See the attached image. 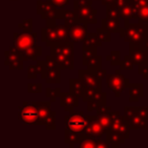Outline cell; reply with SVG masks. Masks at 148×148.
I'll use <instances>...</instances> for the list:
<instances>
[{
	"instance_id": "obj_21",
	"label": "cell",
	"mask_w": 148,
	"mask_h": 148,
	"mask_svg": "<svg viewBox=\"0 0 148 148\" xmlns=\"http://www.w3.org/2000/svg\"><path fill=\"white\" fill-rule=\"evenodd\" d=\"M85 87H86V84L85 82L82 80L81 78H70L69 79V91L74 95H76L77 97H82L83 95H84L85 91Z\"/></svg>"
},
{
	"instance_id": "obj_27",
	"label": "cell",
	"mask_w": 148,
	"mask_h": 148,
	"mask_svg": "<svg viewBox=\"0 0 148 148\" xmlns=\"http://www.w3.org/2000/svg\"><path fill=\"white\" fill-rule=\"evenodd\" d=\"M97 47H89V46L82 45V64L86 66L88 61L97 56Z\"/></svg>"
},
{
	"instance_id": "obj_23",
	"label": "cell",
	"mask_w": 148,
	"mask_h": 148,
	"mask_svg": "<svg viewBox=\"0 0 148 148\" xmlns=\"http://www.w3.org/2000/svg\"><path fill=\"white\" fill-rule=\"evenodd\" d=\"M101 27L108 31L109 33H119L120 32V17H114V18H109L106 17L101 21Z\"/></svg>"
},
{
	"instance_id": "obj_19",
	"label": "cell",
	"mask_w": 148,
	"mask_h": 148,
	"mask_svg": "<svg viewBox=\"0 0 148 148\" xmlns=\"http://www.w3.org/2000/svg\"><path fill=\"white\" fill-rule=\"evenodd\" d=\"M134 19L148 23V0H135V14Z\"/></svg>"
},
{
	"instance_id": "obj_6",
	"label": "cell",
	"mask_w": 148,
	"mask_h": 148,
	"mask_svg": "<svg viewBox=\"0 0 148 148\" xmlns=\"http://www.w3.org/2000/svg\"><path fill=\"white\" fill-rule=\"evenodd\" d=\"M39 113V125L46 126L47 130L56 128V113L51 110V101H36Z\"/></svg>"
},
{
	"instance_id": "obj_38",
	"label": "cell",
	"mask_w": 148,
	"mask_h": 148,
	"mask_svg": "<svg viewBox=\"0 0 148 148\" xmlns=\"http://www.w3.org/2000/svg\"><path fill=\"white\" fill-rule=\"evenodd\" d=\"M42 83H29L27 84V92L40 93L42 92Z\"/></svg>"
},
{
	"instance_id": "obj_24",
	"label": "cell",
	"mask_w": 148,
	"mask_h": 148,
	"mask_svg": "<svg viewBox=\"0 0 148 148\" xmlns=\"http://www.w3.org/2000/svg\"><path fill=\"white\" fill-rule=\"evenodd\" d=\"M103 92L101 90V89H97V88H95V87L86 85L84 95H83V97H82V101H84V103H88V101H95V99L101 97V95H103Z\"/></svg>"
},
{
	"instance_id": "obj_11",
	"label": "cell",
	"mask_w": 148,
	"mask_h": 148,
	"mask_svg": "<svg viewBox=\"0 0 148 148\" xmlns=\"http://www.w3.org/2000/svg\"><path fill=\"white\" fill-rule=\"evenodd\" d=\"M124 118L129 124V127L131 130L137 129H148V121L140 117L134 110V107H125L124 109Z\"/></svg>"
},
{
	"instance_id": "obj_39",
	"label": "cell",
	"mask_w": 148,
	"mask_h": 148,
	"mask_svg": "<svg viewBox=\"0 0 148 148\" xmlns=\"http://www.w3.org/2000/svg\"><path fill=\"white\" fill-rule=\"evenodd\" d=\"M134 110L140 117L148 121V107H134Z\"/></svg>"
},
{
	"instance_id": "obj_9",
	"label": "cell",
	"mask_w": 148,
	"mask_h": 148,
	"mask_svg": "<svg viewBox=\"0 0 148 148\" xmlns=\"http://www.w3.org/2000/svg\"><path fill=\"white\" fill-rule=\"evenodd\" d=\"M4 55V64L8 66L10 70H21L23 68V61H25L23 54L14 45L10 46Z\"/></svg>"
},
{
	"instance_id": "obj_15",
	"label": "cell",
	"mask_w": 148,
	"mask_h": 148,
	"mask_svg": "<svg viewBox=\"0 0 148 148\" xmlns=\"http://www.w3.org/2000/svg\"><path fill=\"white\" fill-rule=\"evenodd\" d=\"M56 19H47L46 27L42 29V42L46 43V45L49 47L51 44L56 43L59 41L57 29H56Z\"/></svg>"
},
{
	"instance_id": "obj_4",
	"label": "cell",
	"mask_w": 148,
	"mask_h": 148,
	"mask_svg": "<svg viewBox=\"0 0 148 148\" xmlns=\"http://www.w3.org/2000/svg\"><path fill=\"white\" fill-rule=\"evenodd\" d=\"M93 0H75L74 1V14L75 21L86 23H97V11L92 8Z\"/></svg>"
},
{
	"instance_id": "obj_10",
	"label": "cell",
	"mask_w": 148,
	"mask_h": 148,
	"mask_svg": "<svg viewBox=\"0 0 148 148\" xmlns=\"http://www.w3.org/2000/svg\"><path fill=\"white\" fill-rule=\"evenodd\" d=\"M37 33L13 34V45L21 52H25L37 45Z\"/></svg>"
},
{
	"instance_id": "obj_8",
	"label": "cell",
	"mask_w": 148,
	"mask_h": 148,
	"mask_svg": "<svg viewBox=\"0 0 148 148\" xmlns=\"http://www.w3.org/2000/svg\"><path fill=\"white\" fill-rule=\"evenodd\" d=\"M121 69L116 70L115 74H108L107 75V85L114 92L116 97H120L125 88L129 87V79L126 78L123 74H121Z\"/></svg>"
},
{
	"instance_id": "obj_40",
	"label": "cell",
	"mask_w": 148,
	"mask_h": 148,
	"mask_svg": "<svg viewBox=\"0 0 148 148\" xmlns=\"http://www.w3.org/2000/svg\"><path fill=\"white\" fill-rule=\"evenodd\" d=\"M138 73H139L140 75H143L144 79L148 78V64L138 66Z\"/></svg>"
},
{
	"instance_id": "obj_35",
	"label": "cell",
	"mask_w": 148,
	"mask_h": 148,
	"mask_svg": "<svg viewBox=\"0 0 148 148\" xmlns=\"http://www.w3.org/2000/svg\"><path fill=\"white\" fill-rule=\"evenodd\" d=\"M134 65H135V64L133 63V61H132V59L130 58V56L126 55L125 57H124V59L121 61V63H120V69L121 70H132Z\"/></svg>"
},
{
	"instance_id": "obj_3",
	"label": "cell",
	"mask_w": 148,
	"mask_h": 148,
	"mask_svg": "<svg viewBox=\"0 0 148 148\" xmlns=\"http://www.w3.org/2000/svg\"><path fill=\"white\" fill-rule=\"evenodd\" d=\"M87 125V116L82 111H69V115L64 117V133L76 134L84 137V131Z\"/></svg>"
},
{
	"instance_id": "obj_20",
	"label": "cell",
	"mask_w": 148,
	"mask_h": 148,
	"mask_svg": "<svg viewBox=\"0 0 148 148\" xmlns=\"http://www.w3.org/2000/svg\"><path fill=\"white\" fill-rule=\"evenodd\" d=\"M135 14V0H126L122 6L119 8V17L129 21L134 18Z\"/></svg>"
},
{
	"instance_id": "obj_17",
	"label": "cell",
	"mask_w": 148,
	"mask_h": 148,
	"mask_svg": "<svg viewBox=\"0 0 148 148\" xmlns=\"http://www.w3.org/2000/svg\"><path fill=\"white\" fill-rule=\"evenodd\" d=\"M78 77L82 79L86 85L95 87V88L101 89V80H103V79L97 76V74L91 72L90 70H88V69L78 70Z\"/></svg>"
},
{
	"instance_id": "obj_12",
	"label": "cell",
	"mask_w": 148,
	"mask_h": 148,
	"mask_svg": "<svg viewBox=\"0 0 148 148\" xmlns=\"http://www.w3.org/2000/svg\"><path fill=\"white\" fill-rule=\"evenodd\" d=\"M107 134V129L101 123L97 116H87V125L84 131V137L101 138Z\"/></svg>"
},
{
	"instance_id": "obj_13",
	"label": "cell",
	"mask_w": 148,
	"mask_h": 148,
	"mask_svg": "<svg viewBox=\"0 0 148 148\" xmlns=\"http://www.w3.org/2000/svg\"><path fill=\"white\" fill-rule=\"evenodd\" d=\"M129 56L135 65L148 64V49L144 45L129 44Z\"/></svg>"
},
{
	"instance_id": "obj_33",
	"label": "cell",
	"mask_w": 148,
	"mask_h": 148,
	"mask_svg": "<svg viewBox=\"0 0 148 148\" xmlns=\"http://www.w3.org/2000/svg\"><path fill=\"white\" fill-rule=\"evenodd\" d=\"M121 53L120 51H112L111 54L108 56H106V60L107 61H111V65L112 66H117V65H120L121 63Z\"/></svg>"
},
{
	"instance_id": "obj_14",
	"label": "cell",
	"mask_w": 148,
	"mask_h": 148,
	"mask_svg": "<svg viewBox=\"0 0 148 148\" xmlns=\"http://www.w3.org/2000/svg\"><path fill=\"white\" fill-rule=\"evenodd\" d=\"M58 7L52 2L51 0L48 1H37V13L41 15L43 19H57Z\"/></svg>"
},
{
	"instance_id": "obj_16",
	"label": "cell",
	"mask_w": 148,
	"mask_h": 148,
	"mask_svg": "<svg viewBox=\"0 0 148 148\" xmlns=\"http://www.w3.org/2000/svg\"><path fill=\"white\" fill-rule=\"evenodd\" d=\"M87 25L82 21H74L70 25V38L74 43H83L87 36Z\"/></svg>"
},
{
	"instance_id": "obj_45",
	"label": "cell",
	"mask_w": 148,
	"mask_h": 148,
	"mask_svg": "<svg viewBox=\"0 0 148 148\" xmlns=\"http://www.w3.org/2000/svg\"><path fill=\"white\" fill-rule=\"evenodd\" d=\"M93 1H95V0H93Z\"/></svg>"
},
{
	"instance_id": "obj_28",
	"label": "cell",
	"mask_w": 148,
	"mask_h": 148,
	"mask_svg": "<svg viewBox=\"0 0 148 148\" xmlns=\"http://www.w3.org/2000/svg\"><path fill=\"white\" fill-rule=\"evenodd\" d=\"M42 47L41 46L36 45L35 47L31 48V49L27 50V51L23 52V58H25V61L27 60H38L39 56H42Z\"/></svg>"
},
{
	"instance_id": "obj_29",
	"label": "cell",
	"mask_w": 148,
	"mask_h": 148,
	"mask_svg": "<svg viewBox=\"0 0 148 148\" xmlns=\"http://www.w3.org/2000/svg\"><path fill=\"white\" fill-rule=\"evenodd\" d=\"M57 19H64L66 23L71 25L75 21V14L74 11L71 10H64L63 8H59L57 12Z\"/></svg>"
},
{
	"instance_id": "obj_25",
	"label": "cell",
	"mask_w": 148,
	"mask_h": 148,
	"mask_svg": "<svg viewBox=\"0 0 148 148\" xmlns=\"http://www.w3.org/2000/svg\"><path fill=\"white\" fill-rule=\"evenodd\" d=\"M106 106H107V93L103 92L101 97L87 103V111L88 112L97 111L99 109L106 107Z\"/></svg>"
},
{
	"instance_id": "obj_43",
	"label": "cell",
	"mask_w": 148,
	"mask_h": 148,
	"mask_svg": "<svg viewBox=\"0 0 148 148\" xmlns=\"http://www.w3.org/2000/svg\"><path fill=\"white\" fill-rule=\"evenodd\" d=\"M144 46H145V47L148 49V38H147V40L145 41V43H144Z\"/></svg>"
},
{
	"instance_id": "obj_32",
	"label": "cell",
	"mask_w": 148,
	"mask_h": 148,
	"mask_svg": "<svg viewBox=\"0 0 148 148\" xmlns=\"http://www.w3.org/2000/svg\"><path fill=\"white\" fill-rule=\"evenodd\" d=\"M61 93L62 92H61V88H60V87H57V88H49V87H48V88L46 89V97L50 99L51 103L55 101L56 99H57V97H60Z\"/></svg>"
},
{
	"instance_id": "obj_36",
	"label": "cell",
	"mask_w": 148,
	"mask_h": 148,
	"mask_svg": "<svg viewBox=\"0 0 148 148\" xmlns=\"http://www.w3.org/2000/svg\"><path fill=\"white\" fill-rule=\"evenodd\" d=\"M97 35H99V39L103 42H106V43L111 42V33L106 31L103 27H99V29H97Z\"/></svg>"
},
{
	"instance_id": "obj_37",
	"label": "cell",
	"mask_w": 148,
	"mask_h": 148,
	"mask_svg": "<svg viewBox=\"0 0 148 148\" xmlns=\"http://www.w3.org/2000/svg\"><path fill=\"white\" fill-rule=\"evenodd\" d=\"M18 27L23 29V33H31V32H33V19H25L23 23H19Z\"/></svg>"
},
{
	"instance_id": "obj_34",
	"label": "cell",
	"mask_w": 148,
	"mask_h": 148,
	"mask_svg": "<svg viewBox=\"0 0 148 148\" xmlns=\"http://www.w3.org/2000/svg\"><path fill=\"white\" fill-rule=\"evenodd\" d=\"M41 73V67L37 63V65H29L27 68V79H37L38 75Z\"/></svg>"
},
{
	"instance_id": "obj_5",
	"label": "cell",
	"mask_w": 148,
	"mask_h": 148,
	"mask_svg": "<svg viewBox=\"0 0 148 148\" xmlns=\"http://www.w3.org/2000/svg\"><path fill=\"white\" fill-rule=\"evenodd\" d=\"M37 63L41 67V77L48 84H58L61 80L60 68L52 61L50 55L46 57V60H37Z\"/></svg>"
},
{
	"instance_id": "obj_22",
	"label": "cell",
	"mask_w": 148,
	"mask_h": 148,
	"mask_svg": "<svg viewBox=\"0 0 148 148\" xmlns=\"http://www.w3.org/2000/svg\"><path fill=\"white\" fill-rule=\"evenodd\" d=\"M143 84L142 83H131L128 87L129 89V101L130 103H138L142 97L143 92Z\"/></svg>"
},
{
	"instance_id": "obj_41",
	"label": "cell",
	"mask_w": 148,
	"mask_h": 148,
	"mask_svg": "<svg viewBox=\"0 0 148 148\" xmlns=\"http://www.w3.org/2000/svg\"><path fill=\"white\" fill-rule=\"evenodd\" d=\"M51 1L58 8H64L65 6L70 4V0H51Z\"/></svg>"
},
{
	"instance_id": "obj_26",
	"label": "cell",
	"mask_w": 148,
	"mask_h": 148,
	"mask_svg": "<svg viewBox=\"0 0 148 148\" xmlns=\"http://www.w3.org/2000/svg\"><path fill=\"white\" fill-rule=\"evenodd\" d=\"M82 45L89 46V47H101L103 41L99 39L97 33H87V36L85 40L83 41Z\"/></svg>"
},
{
	"instance_id": "obj_31",
	"label": "cell",
	"mask_w": 148,
	"mask_h": 148,
	"mask_svg": "<svg viewBox=\"0 0 148 148\" xmlns=\"http://www.w3.org/2000/svg\"><path fill=\"white\" fill-rule=\"evenodd\" d=\"M119 8L117 3L114 1L113 3L107 5V17L114 18V17H119Z\"/></svg>"
},
{
	"instance_id": "obj_30",
	"label": "cell",
	"mask_w": 148,
	"mask_h": 148,
	"mask_svg": "<svg viewBox=\"0 0 148 148\" xmlns=\"http://www.w3.org/2000/svg\"><path fill=\"white\" fill-rule=\"evenodd\" d=\"M101 59H103L101 56H99V55L95 56V57H93L92 59L89 60L88 63L86 64L87 69L90 70V71H92V72L101 69Z\"/></svg>"
},
{
	"instance_id": "obj_42",
	"label": "cell",
	"mask_w": 148,
	"mask_h": 148,
	"mask_svg": "<svg viewBox=\"0 0 148 148\" xmlns=\"http://www.w3.org/2000/svg\"><path fill=\"white\" fill-rule=\"evenodd\" d=\"M101 4L106 5V6H107V5L111 4V3H113L114 1H115V0H101Z\"/></svg>"
},
{
	"instance_id": "obj_1",
	"label": "cell",
	"mask_w": 148,
	"mask_h": 148,
	"mask_svg": "<svg viewBox=\"0 0 148 148\" xmlns=\"http://www.w3.org/2000/svg\"><path fill=\"white\" fill-rule=\"evenodd\" d=\"M49 47L50 57L60 69H74V42H56Z\"/></svg>"
},
{
	"instance_id": "obj_7",
	"label": "cell",
	"mask_w": 148,
	"mask_h": 148,
	"mask_svg": "<svg viewBox=\"0 0 148 148\" xmlns=\"http://www.w3.org/2000/svg\"><path fill=\"white\" fill-rule=\"evenodd\" d=\"M18 119L23 125H39V113L36 101H23L18 107Z\"/></svg>"
},
{
	"instance_id": "obj_2",
	"label": "cell",
	"mask_w": 148,
	"mask_h": 148,
	"mask_svg": "<svg viewBox=\"0 0 148 148\" xmlns=\"http://www.w3.org/2000/svg\"><path fill=\"white\" fill-rule=\"evenodd\" d=\"M148 23H129V21H125V27L120 29V37L125 42L135 45H144L148 38Z\"/></svg>"
},
{
	"instance_id": "obj_44",
	"label": "cell",
	"mask_w": 148,
	"mask_h": 148,
	"mask_svg": "<svg viewBox=\"0 0 148 148\" xmlns=\"http://www.w3.org/2000/svg\"><path fill=\"white\" fill-rule=\"evenodd\" d=\"M11 1H16V0H11Z\"/></svg>"
},
{
	"instance_id": "obj_18",
	"label": "cell",
	"mask_w": 148,
	"mask_h": 148,
	"mask_svg": "<svg viewBox=\"0 0 148 148\" xmlns=\"http://www.w3.org/2000/svg\"><path fill=\"white\" fill-rule=\"evenodd\" d=\"M60 107L63 108L66 112H69L71 110H74V108H77L79 105L78 99L76 95L70 92H62L60 95Z\"/></svg>"
}]
</instances>
